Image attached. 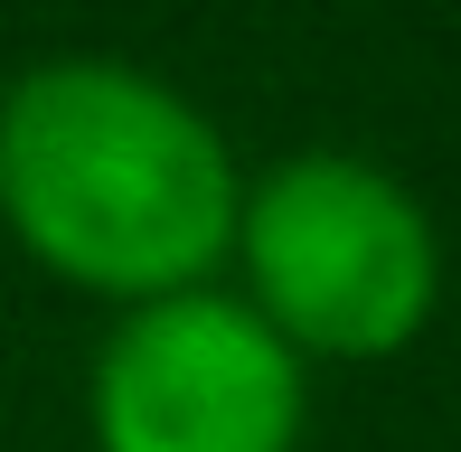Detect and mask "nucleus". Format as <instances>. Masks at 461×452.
Returning a JSON list of instances; mask_svg holds the SVG:
<instances>
[{"label": "nucleus", "instance_id": "1", "mask_svg": "<svg viewBox=\"0 0 461 452\" xmlns=\"http://www.w3.org/2000/svg\"><path fill=\"white\" fill-rule=\"evenodd\" d=\"M226 132L132 57H38L0 86V226L95 302L198 293L236 255Z\"/></svg>", "mask_w": 461, "mask_h": 452}, {"label": "nucleus", "instance_id": "2", "mask_svg": "<svg viewBox=\"0 0 461 452\" xmlns=\"http://www.w3.org/2000/svg\"><path fill=\"white\" fill-rule=\"evenodd\" d=\"M245 302L292 358L376 367L424 339L443 302V236L424 198L358 151H292L236 208Z\"/></svg>", "mask_w": 461, "mask_h": 452}, {"label": "nucleus", "instance_id": "3", "mask_svg": "<svg viewBox=\"0 0 461 452\" xmlns=\"http://www.w3.org/2000/svg\"><path fill=\"white\" fill-rule=\"evenodd\" d=\"M95 452H302L311 377L255 302L160 293L113 321L86 377Z\"/></svg>", "mask_w": 461, "mask_h": 452}]
</instances>
